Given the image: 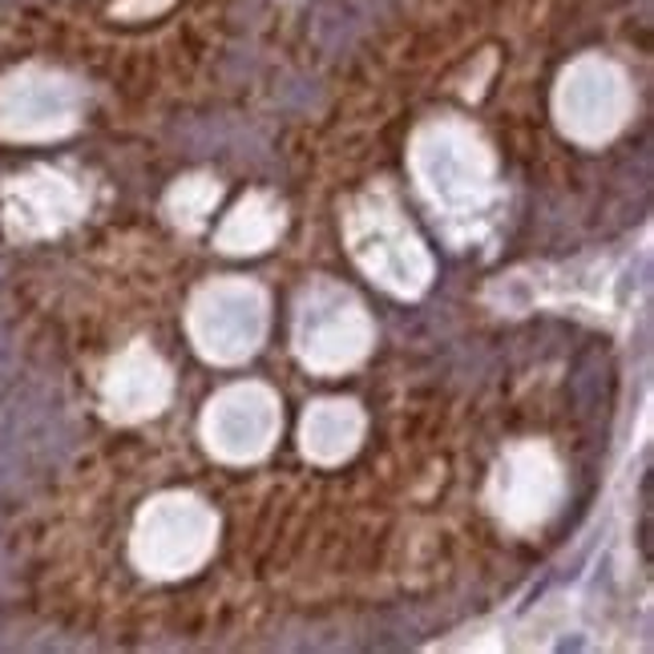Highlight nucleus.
Masks as SVG:
<instances>
[{
  "label": "nucleus",
  "mask_w": 654,
  "mask_h": 654,
  "mask_svg": "<svg viewBox=\"0 0 654 654\" xmlns=\"http://www.w3.org/2000/svg\"><path fill=\"white\" fill-rule=\"evenodd\" d=\"M206 537H211V521L194 501H162L146 521H142V542H138V554L146 566L162 570V574H178L187 570L190 561L202 558L206 549Z\"/></svg>",
  "instance_id": "nucleus-1"
},
{
  "label": "nucleus",
  "mask_w": 654,
  "mask_h": 654,
  "mask_svg": "<svg viewBox=\"0 0 654 654\" xmlns=\"http://www.w3.org/2000/svg\"><path fill=\"white\" fill-rule=\"evenodd\" d=\"M194 328H199L202 352H211L218 360H235L242 352H251L263 332V304L251 287H214L199 304Z\"/></svg>",
  "instance_id": "nucleus-2"
},
{
  "label": "nucleus",
  "mask_w": 654,
  "mask_h": 654,
  "mask_svg": "<svg viewBox=\"0 0 654 654\" xmlns=\"http://www.w3.org/2000/svg\"><path fill=\"white\" fill-rule=\"evenodd\" d=\"M206 432L214 449L227 456L263 453L275 432V401L263 388H235L211 408Z\"/></svg>",
  "instance_id": "nucleus-3"
},
{
  "label": "nucleus",
  "mask_w": 654,
  "mask_h": 654,
  "mask_svg": "<svg viewBox=\"0 0 654 654\" xmlns=\"http://www.w3.org/2000/svg\"><path fill=\"white\" fill-rule=\"evenodd\" d=\"M364 347L360 308L344 295H328V304L316 299L304 311V356L316 364H347Z\"/></svg>",
  "instance_id": "nucleus-4"
},
{
  "label": "nucleus",
  "mask_w": 654,
  "mask_h": 654,
  "mask_svg": "<svg viewBox=\"0 0 654 654\" xmlns=\"http://www.w3.org/2000/svg\"><path fill=\"white\" fill-rule=\"evenodd\" d=\"M360 251H364V263L376 271V275H384V283L392 287H416V283L425 280V254L416 251V242L404 235L392 218H380L376 214L368 235L360 239Z\"/></svg>",
  "instance_id": "nucleus-5"
},
{
  "label": "nucleus",
  "mask_w": 654,
  "mask_h": 654,
  "mask_svg": "<svg viewBox=\"0 0 654 654\" xmlns=\"http://www.w3.org/2000/svg\"><path fill=\"white\" fill-rule=\"evenodd\" d=\"M425 166H428V187L437 190L441 199H456L461 190H473L477 187V146H456L449 138H441V146H432L425 154Z\"/></svg>",
  "instance_id": "nucleus-6"
},
{
  "label": "nucleus",
  "mask_w": 654,
  "mask_h": 654,
  "mask_svg": "<svg viewBox=\"0 0 654 654\" xmlns=\"http://www.w3.org/2000/svg\"><path fill=\"white\" fill-rule=\"evenodd\" d=\"M356 413L347 408V404H320L316 413L308 416V425H304V437H308V453L316 456H340L352 449L356 441Z\"/></svg>",
  "instance_id": "nucleus-7"
}]
</instances>
